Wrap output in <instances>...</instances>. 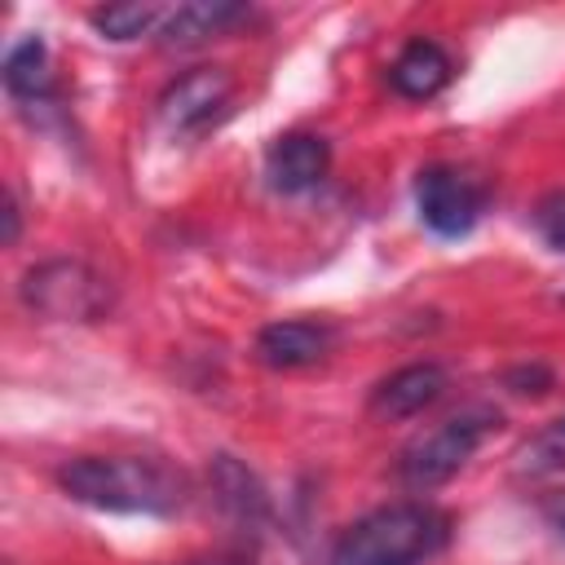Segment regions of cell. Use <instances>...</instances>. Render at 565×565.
<instances>
[{
  "mask_svg": "<svg viewBox=\"0 0 565 565\" xmlns=\"http://www.w3.org/2000/svg\"><path fill=\"white\" fill-rule=\"evenodd\" d=\"M534 230L543 234V243L552 252H565V190H552L539 207H534Z\"/></svg>",
  "mask_w": 565,
  "mask_h": 565,
  "instance_id": "15",
  "label": "cell"
},
{
  "mask_svg": "<svg viewBox=\"0 0 565 565\" xmlns=\"http://www.w3.org/2000/svg\"><path fill=\"white\" fill-rule=\"evenodd\" d=\"M57 486L97 512L172 516L190 503V477L159 455H79L57 468Z\"/></svg>",
  "mask_w": 565,
  "mask_h": 565,
  "instance_id": "1",
  "label": "cell"
},
{
  "mask_svg": "<svg viewBox=\"0 0 565 565\" xmlns=\"http://www.w3.org/2000/svg\"><path fill=\"white\" fill-rule=\"evenodd\" d=\"M503 384L512 388V393H521V397H539V393H547L552 388V371L543 366V362H525V366H512L508 375H503Z\"/></svg>",
  "mask_w": 565,
  "mask_h": 565,
  "instance_id": "16",
  "label": "cell"
},
{
  "mask_svg": "<svg viewBox=\"0 0 565 565\" xmlns=\"http://www.w3.org/2000/svg\"><path fill=\"white\" fill-rule=\"evenodd\" d=\"M331 168V146L318 132H282L265 150V177L278 194H305L313 190Z\"/></svg>",
  "mask_w": 565,
  "mask_h": 565,
  "instance_id": "9",
  "label": "cell"
},
{
  "mask_svg": "<svg viewBox=\"0 0 565 565\" xmlns=\"http://www.w3.org/2000/svg\"><path fill=\"white\" fill-rule=\"evenodd\" d=\"M4 88L13 102L22 106H40L53 93V71H49V44L40 35H22L9 53H4Z\"/></svg>",
  "mask_w": 565,
  "mask_h": 565,
  "instance_id": "13",
  "label": "cell"
},
{
  "mask_svg": "<svg viewBox=\"0 0 565 565\" xmlns=\"http://www.w3.org/2000/svg\"><path fill=\"white\" fill-rule=\"evenodd\" d=\"M4 247H13L18 238H22V203H18V194L13 190H4Z\"/></svg>",
  "mask_w": 565,
  "mask_h": 565,
  "instance_id": "17",
  "label": "cell"
},
{
  "mask_svg": "<svg viewBox=\"0 0 565 565\" xmlns=\"http://www.w3.org/2000/svg\"><path fill=\"white\" fill-rule=\"evenodd\" d=\"M207 477H212L216 503H221V512H225L230 521H238V525H247V530L269 521V494H265V486L256 481V472H252L243 459L216 455L212 468H207Z\"/></svg>",
  "mask_w": 565,
  "mask_h": 565,
  "instance_id": "12",
  "label": "cell"
},
{
  "mask_svg": "<svg viewBox=\"0 0 565 565\" xmlns=\"http://www.w3.org/2000/svg\"><path fill=\"white\" fill-rule=\"evenodd\" d=\"M238 22H247V4H238V0H190V4L168 9L163 26H159L154 35H159V44H168V49H194V44H203V40L225 35V31L238 26Z\"/></svg>",
  "mask_w": 565,
  "mask_h": 565,
  "instance_id": "10",
  "label": "cell"
},
{
  "mask_svg": "<svg viewBox=\"0 0 565 565\" xmlns=\"http://www.w3.org/2000/svg\"><path fill=\"white\" fill-rule=\"evenodd\" d=\"M181 565H247L238 556H203V561H181Z\"/></svg>",
  "mask_w": 565,
  "mask_h": 565,
  "instance_id": "19",
  "label": "cell"
},
{
  "mask_svg": "<svg viewBox=\"0 0 565 565\" xmlns=\"http://www.w3.org/2000/svg\"><path fill=\"white\" fill-rule=\"evenodd\" d=\"M543 512H547V521H552V530L565 539V494H556V499H547L543 503Z\"/></svg>",
  "mask_w": 565,
  "mask_h": 565,
  "instance_id": "18",
  "label": "cell"
},
{
  "mask_svg": "<svg viewBox=\"0 0 565 565\" xmlns=\"http://www.w3.org/2000/svg\"><path fill=\"white\" fill-rule=\"evenodd\" d=\"M163 18H168V9H159V4H106V9H93V13H88V22H93L106 40H115V44L159 31Z\"/></svg>",
  "mask_w": 565,
  "mask_h": 565,
  "instance_id": "14",
  "label": "cell"
},
{
  "mask_svg": "<svg viewBox=\"0 0 565 565\" xmlns=\"http://www.w3.org/2000/svg\"><path fill=\"white\" fill-rule=\"evenodd\" d=\"M450 388V375L446 366L437 362H411L393 375H384L375 388H371V415L375 419H411L419 411H428L433 402H441V393Z\"/></svg>",
  "mask_w": 565,
  "mask_h": 565,
  "instance_id": "8",
  "label": "cell"
},
{
  "mask_svg": "<svg viewBox=\"0 0 565 565\" xmlns=\"http://www.w3.org/2000/svg\"><path fill=\"white\" fill-rule=\"evenodd\" d=\"M450 75H455V62H450V53L437 44V40H411L397 57H393V66H388V84H393V93H402V97H411V102H428V97H437L446 84H450Z\"/></svg>",
  "mask_w": 565,
  "mask_h": 565,
  "instance_id": "11",
  "label": "cell"
},
{
  "mask_svg": "<svg viewBox=\"0 0 565 565\" xmlns=\"http://www.w3.org/2000/svg\"><path fill=\"white\" fill-rule=\"evenodd\" d=\"M335 327L322 318H278L256 331V358L274 371H300L331 353Z\"/></svg>",
  "mask_w": 565,
  "mask_h": 565,
  "instance_id": "7",
  "label": "cell"
},
{
  "mask_svg": "<svg viewBox=\"0 0 565 565\" xmlns=\"http://www.w3.org/2000/svg\"><path fill=\"white\" fill-rule=\"evenodd\" d=\"M547 437H552V441H556V446H565V415H561V419H556V424H552V428H547Z\"/></svg>",
  "mask_w": 565,
  "mask_h": 565,
  "instance_id": "20",
  "label": "cell"
},
{
  "mask_svg": "<svg viewBox=\"0 0 565 565\" xmlns=\"http://www.w3.org/2000/svg\"><path fill=\"white\" fill-rule=\"evenodd\" d=\"M415 207L437 238H463L486 212V190L468 172L450 163H433L415 177Z\"/></svg>",
  "mask_w": 565,
  "mask_h": 565,
  "instance_id": "5",
  "label": "cell"
},
{
  "mask_svg": "<svg viewBox=\"0 0 565 565\" xmlns=\"http://www.w3.org/2000/svg\"><path fill=\"white\" fill-rule=\"evenodd\" d=\"M499 428V411L490 406H463L459 415H446L428 433L411 437L397 455V477L406 490H437L446 486L472 455L477 446Z\"/></svg>",
  "mask_w": 565,
  "mask_h": 565,
  "instance_id": "3",
  "label": "cell"
},
{
  "mask_svg": "<svg viewBox=\"0 0 565 565\" xmlns=\"http://www.w3.org/2000/svg\"><path fill=\"white\" fill-rule=\"evenodd\" d=\"M18 296L31 313L49 322H102L110 313V282L75 256L31 265L18 282Z\"/></svg>",
  "mask_w": 565,
  "mask_h": 565,
  "instance_id": "4",
  "label": "cell"
},
{
  "mask_svg": "<svg viewBox=\"0 0 565 565\" xmlns=\"http://www.w3.org/2000/svg\"><path fill=\"white\" fill-rule=\"evenodd\" d=\"M450 543V512L424 499L358 516L331 547V565H424Z\"/></svg>",
  "mask_w": 565,
  "mask_h": 565,
  "instance_id": "2",
  "label": "cell"
},
{
  "mask_svg": "<svg viewBox=\"0 0 565 565\" xmlns=\"http://www.w3.org/2000/svg\"><path fill=\"white\" fill-rule=\"evenodd\" d=\"M230 97H234V75H230L225 66H194V71L177 75V79L159 93L154 115H159V124H163L168 132L181 137V132L207 128V124L225 110Z\"/></svg>",
  "mask_w": 565,
  "mask_h": 565,
  "instance_id": "6",
  "label": "cell"
}]
</instances>
